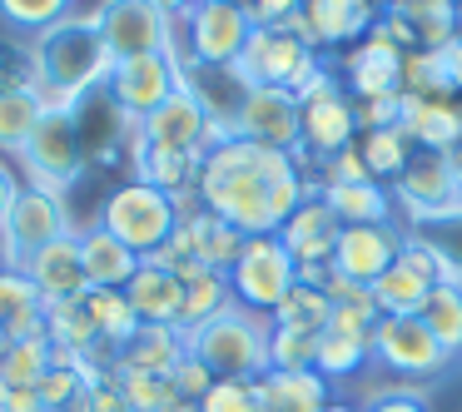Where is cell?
<instances>
[{
  "label": "cell",
  "mask_w": 462,
  "mask_h": 412,
  "mask_svg": "<svg viewBox=\"0 0 462 412\" xmlns=\"http://www.w3.org/2000/svg\"><path fill=\"white\" fill-rule=\"evenodd\" d=\"M199 204L209 214H219L224 224L259 239V233H279L289 224V214L299 209L309 194H319L299 169V154L263 150L249 140H224L219 150H209L199 160Z\"/></svg>",
  "instance_id": "obj_1"
},
{
  "label": "cell",
  "mask_w": 462,
  "mask_h": 412,
  "mask_svg": "<svg viewBox=\"0 0 462 412\" xmlns=\"http://www.w3.org/2000/svg\"><path fill=\"white\" fill-rule=\"evenodd\" d=\"M31 65H35L31 85H45V90H60V95H75V100H80L90 85L110 80L115 55L105 50V35H100V21H95V15H85V21H70V15H65L60 25H51V31L35 41Z\"/></svg>",
  "instance_id": "obj_2"
},
{
  "label": "cell",
  "mask_w": 462,
  "mask_h": 412,
  "mask_svg": "<svg viewBox=\"0 0 462 412\" xmlns=\"http://www.w3.org/2000/svg\"><path fill=\"white\" fill-rule=\"evenodd\" d=\"M269 333H273V318L234 303L204 328L184 333V343L214 378H263L269 372Z\"/></svg>",
  "instance_id": "obj_3"
},
{
  "label": "cell",
  "mask_w": 462,
  "mask_h": 412,
  "mask_svg": "<svg viewBox=\"0 0 462 412\" xmlns=\"http://www.w3.org/2000/svg\"><path fill=\"white\" fill-rule=\"evenodd\" d=\"M100 229H110L125 249L150 259V253L164 249V243L174 239V229H180V204H174V194L134 179V184H125V189H115L110 199H105Z\"/></svg>",
  "instance_id": "obj_4"
},
{
  "label": "cell",
  "mask_w": 462,
  "mask_h": 412,
  "mask_svg": "<svg viewBox=\"0 0 462 412\" xmlns=\"http://www.w3.org/2000/svg\"><path fill=\"white\" fill-rule=\"evenodd\" d=\"M293 283H299V263L283 249L279 233L244 239L239 259H234V269H229V288H234V303H239V308L269 318V313L293 293Z\"/></svg>",
  "instance_id": "obj_5"
},
{
  "label": "cell",
  "mask_w": 462,
  "mask_h": 412,
  "mask_svg": "<svg viewBox=\"0 0 462 412\" xmlns=\"http://www.w3.org/2000/svg\"><path fill=\"white\" fill-rule=\"evenodd\" d=\"M234 70H239V80L249 85V90L273 85V90L299 95L303 85L323 70V55L309 50V45H303L299 35H289V31H254Z\"/></svg>",
  "instance_id": "obj_6"
},
{
  "label": "cell",
  "mask_w": 462,
  "mask_h": 412,
  "mask_svg": "<svg viewBox=\"0 0 462 412\" xmlns=\"http://www.w3.org/2000/svg\"><path fill=\"white\" fill-rule=\"evenodd\" d=\"M373 362L408 382L442 378L452 368V358L442 352V343L428 333L422 318H378V328H373Z\"/></svg>",
  "instance_id": "obj_7"
},
{
  "label": "cell",
  "mask_w": 462,
  "mask_h": 412,
  "mask_svg": "<svg viewBox=\"0 0 462 412\" xmlns=\"http://www.w3.org/2000/svg\"><path fill=\"white\" fill-rule=\"evenodd\" d=\"M442 283V263L418 233L402 229V253L378 283H373V303H378V318H418L428 293Z\"/></svg>",
  "instance_id": "obj_8"
},
{
  "label": "cell",
  "mask_w": 462,
  "mask_h": 412,
  "mask_svg": "<svg viewBox=\"0 0 462 412\" xmlns=\"http://www.w3.org/2000/svg\"><path fill=\"white\" fill-rule=\"evenodd\" d=\"M184 31H189V65H204V70H229V65H239L244 45H249L254 21H249L244 5L199 0V5L184 15Z\"/></svg>",
  "instance_id": "obj_9"
},
{
  "label": "cell",
  "mask_w": 462,
  "mask_h": 412,
  "mask_svg": "<svg viewBox=\"0 0 462 412\" xmlns=\"http://www.w3.org/2000/svg\"><path fill=\"white\" fill-rule=\"evenodd\" d=\"M184 85L180 65L170 60V55H134V60H115L110 80H105V90H110V100L120 105L125 114H130L134 124H144L154 110H160L164 100H170L174 90Z\"/></svg>",
  "instance_id": "obj_10"
},
{
  "label": "cell",
  "mask_w": 462,
  "mask_h": 412,
  "mask_svg": "<svg viewBox=\"0 0 462 412\" xmlns=\"http://www.w3.org/2000/svg\"><path fill=\"white\" fill-rule=\"evenodd\" d=\"M303 110L289 90H273V85H259V90L244 95L239 114H234V134L249 144H263V150H283L299 154L303 150Z\"/></svg>",
  "instance_id": "obj_11"
},
{
  "label": "cell",
  "mask_w": 462,
  "mask_h": 412,
  "mask_svg": "<svg viewBox=\"0 0 462 412\" xmlns=\"http://www.w3.org/2000/svg\"><path fill=\"white\" fill-rule=\"evenodd\" d=\"M105 35V50L115 60H134V55H160L170 50L174 21L160 15L150 0H105V11H95Z\"/></svg>",
  "instance_id": "obj_12"
},
{
  "label": "cell",
  "mask_w": 462,
  "mask_h": 412,
  "mask_svg": "<svg viewBox=\"0 0 462 412\" xmlns=\"http://www.w3.org/2000/svg\"><path fill=\"white\" fill-rule=\"evenodd\" d=\"M65 209H60V194H45L35 189V184H25L21 194H15L11 214H5V229H0V239H5V259H11V269H21L31 253H41L45 243L65 239Z\"/></svg>",
  "instance_id": "obj_13"
},
{
  "label": "cell",
  "mask_w": 462,
  "mask_h": 412,
  "mask_svg": "<svg viewBox=\"0 0 462 412\" xmlns=\"http://www.w3.org/2000/svg\"><path fill=\"white\" fill-rule=\"evenodd\" d=\"M31 184L45 194H65V184L80 174V130H75V114H45L41 130L31 134V144L21 150Z\"/></svg>",
  "instance_id": "obj_14"
},
{
  "label": "cell",
  "mask_w": 462,
  "mask_h": 412,
  "mask_svg": "<svg viewBox=\"0 0 462 412\" xmlns=\"http://www.w3.org/2000/svg\"><path fill=\"white\" fill-rule=\"evenodd\" d=\"M209 130H214V114L199 105V95L189 85L170 95L150 120L140 124V140L154 144V150H180V154H209Z\"/></svg>",
  "instance_id": "obj_15"
},
{
  "label": "cell",
  "mask_w": 462,
  "mask_h": 412,
  "mask_svg": "<svg viewBox=\"0 0 462 412\" xmlns=\"http://www.w3.org/2000/svg\"><path fill=\"white\" fill-rule=\"evenodd\" d=\"M398 253H402V229L398 224H348V229L338 233L333 269H338L343 279L373 288V283L398 263Z\"/></svg>",
  "instance_id": "obj_16"
},
{
  "label": "cell",
  "mask_w": 462,
  "mask_h": 412,
  "mask_svg": "<svg viewBox=\"0 0 462 412\" xmlns=\"http://www.w3.org/2000/svg\"><path fill=\"white\" fill-rule=\"evenodd\" d=\"M402 55L388 35L373 25L368 35L358 41V50H348L343 60V80H348L353 100H378V95H398L402 90Z\"/></svg>",
  "instance_id": "obj_17"
},
{
  "label": "cell",
  "mask_w": 462,
  "mask_h": 412,
  "mask_svg": "<svg viewBox=\"0 0 462 412\" xmlns=\"http://www.w3.org/2000/svg\"><path fill=\"white\" fill-rule=\"evenodd\" d=\"M21 273L35 283L45 308L90 293V279H85V263H80V239H75V233H65V239L45 243L41 253H31V259L21 263Z\"/></svg>",
  "instance_id": "obj_18"
},
{
  "label": "cell",
  "mask_w": 462,
  "mask_h": 412,
  "mask_svg": "<svg viewBox=\"0 0 462 412\" xmlns=\"http://www.w3.org/2000/svg\"><path fill=\"white\" fill-rule=\"evenodd\" d=\"M338 233H343L338 214L323 204V194H309V199L289 214V224L279 229V239H283V249L293 253L299 269H319V263H333V253H338Z\"/></svg>",
  "instance_id": "obj_19"
},
{
  "label": "cell",
  "mask_w": 462,
  "mask_h": 412,
  "mask_svg": "<svg viewBox=\"0 0 462 412\" xmlns=\"http://www.w3.org/2000/svg\"><path fill=\"white\" fill-rule=\"evenodd\" d=\"M402 114L398 130L412 140V150H432L448 154L462 144V95H448V100H428V95H398Z\"/></svg>",
  "instance_id": "obj_20"
},
{
  "label": "cell",
  "mask_w": 462,
  "mask_h": 412,
  "mask_svg": "<svg viewBox=\"0 0 462 412\" xmlns=\"http://www.w3.org/2000/svg\"><path fill=\"white\" fill-rule=\"evenodd\" d=\"M174 243H180L184 259L204 263V269H214V273H229L234 259H239V249H244V233L234 229V224H224L219 214L194 209V214H180Z\"/></svg>",
  "instance_id": "obj_21"
},
{
  "label": "cell",
  "mask_w": 462,
  "mask_h": 412,
  "mask_svg": "<svg viewBox=\"0 0 462 412\" xmlns=\"http://www.w3.org/2000/svg\"><path fill=\"white\" fill-rule=\"evenodd\" d=\"M303 154L313 160H333L338 150H348L358 140V114H353V95L348 90H333L323 100L303 105Z\"/></svg>",
  "instance_id": "obj_22"
},
{
  "label": "cell",
  "mask_w": 462,
  "mask_h": 412,
  "mask_svg": "<svg viewBox=\"0 0 462 412\" xmlns=\"http://www.w3.org/2000/svg\"><path fill=\"white\" fill-rule=\"evenodd\" d=\"M125 298L140 313V323H154V328H180L184 318V279L170 269H154V263H140Z\"/></svg>",
  "instance_id": "obj_23"
},
{
  "label": "cell",
  "mask_w": 462,
  "mask_h": 412,
  "mask_svg": "<svg viewBox=\"0 0 462 412\" xmlns=\"http://www.w3.org/2000/svg\"><path fill=\"white\" fill-rule=\"evenodd\" d=\"M309 15L313 45H353L378 25V0H309L303 5Z\"/></svg>",
  "instance_id": "obj_24"
},
{
  "label": "cell",
  "mask_w": 462,
  "mask_h": 412,
  "mask_svg": "<svg viewBox=\"0 0 462 412\" xmlns=\"http://www.w3.org/2000/svg\"><path fill=\"white\" fill-rule=\"evenodd\" d=\"M80 263H85V279H90V288H130V279L140 273V253L125 249L120 239H115L110 229H85L80 233Z\"/></svg>",
  "instance_id": "obj_25"
},
{
  "label": "cell",
  "mask_w": 462,
  "mask_h": 412,
  "mask_svg": "<svg viewBox=\"0 0 462 412\" xmlns=\"http://www.w3.org/2000/svg\"><path fill=\"white\" fill-rule=\"evenodd\" d=\"M328 378H319L313 368L259 378V412H328Z\"/></svg>",
  "instance_id": "obj_26"
},
{
  "label": "cell",
  "mask_w": 462,
  "mask_h": 412,
  "mask_svg": "<svg viewBox=\"0 0 462 412\" xmlns=\"http://www.w3.org/2000/svg\"><path fill=\"white\" fill-rule=\"evenodd\" d=\"M383 15H398L418 50H442L448 41H457V0H388Z\"/></svg>",
  "instance_id": "obj_27"
},
{
  "label": "cell",
  "mask_w": 462,
  "mask_h": 412,
  "mask_svg": "<svg viewBox=\"0 0 462 412\" xmlns=\"http://www.w3.org/2000/svg\"><path fill=\"white\" fill-rule=\"evenodd\" d=\"M180 279H184V318H180V333H194V328H204L209 318H219L224 308H234L229 273H214V269H204V263H184Z\"/></svg>",
  "instance_id": "obj_28"
},
{
  "label": "cell",
  "mask_w": 462,
  "mask_h": 412,
  "mask_svg": "<svg viewBox=\"0 0 462 412\" xmlns=\"http://www.w3.org/2000/svg\"><path fill=\"white\" fill-rule=\"evenodd\" d=\"M134 169H140V184H154L164 194H189L199 184V154H180V150H154V144L140 140V124H134Z\"/></svg>",
  "instance_id": "obj_29"
},
{
  "label": "cell",
  "mask_w": 462,
  "mask_h": 412,
  "mask_svg": "<svg viewBox=\"0 0 462 412\" xmlns=\"http://www.w3.org/2000/svg\"><path fill=\"white\" fill-rule=\"evenodd\" d=\"M323 204L338 214V224H393L398 204H393V189L378 179H363V184H333V189H319Z\"/></svg>",
  "instance_id": "obj_30"
},
{
  "label": "cell",
  "mask_w": 462,
  "mask_h": 412,
  "mask_svg": "<svg viewBox=\"0 0 462 412\" xmlns=\"http://www.w3.org/2000/svg\"><path fill=\"white\" fill-rule=\"evenodd\" d=\"M184 352H189V343H184V333H180V328H154V323H144V328L120 348V368L160 372V378H170V372L180 368Z\"/></svg>",
  "instance_id": "obj_31"
},
{
  "label": "cell",
  "mask_w": 462,
  "mask_h": 412,
  "mask_svg": "<svg viewBox=\"0 0 462 412\" xmlns=\"http://www.w3.org/2000/svg\"><path fill=\"white\" fill-rule=\"evenodd\" d=\"M45 105L31 85H0V150L21 154L31 144V134L41 130Z\"/></svg>",
  "instance_id": "obj_32"
},
{
  "label": "cell",
  "mask_w": 462,
  "mask_h": 412,
  "mask_svg": "<svg viewBox=\"0 0 462 412\" xmlns=\"http://www.w3.org/2000/svg\"><path fill=\"white\" fill-rule=\"evenodd\" d=\"M418 318L428 323V333L442 343L448 358H462V283L457 279H442L438 288L428 293Z\"/></svg>",
  "instance_id": "obj_33"
},
{
  "label": "cell",
  "mask_w": 462,
  "mask_h": 412,
  "mask_svg": "<svg viewBox=\"0 0 462 412\" xmlns=\"http://www.w3.org/2000/svg\"><path fill=\"white\" fill-rule=\"evenodd\" d=\"M358 154H363V164H368L373 179L393 189V179L408 169V160H412L418 150H412V140L398 130V124H393V130H363V134H358Z\"/></svg>",
  "instance_id": "obj_34"
},
{
  "label": "cell",
  "mask_w": 462,
  "mask_h": 412,
  "mask_svg": "<svg viewBox=\"0 0 462 412\" xmlns=\"http://www.w3.org/2000/svg\"><path fill=\"white\" fill-rule=\"evenodd\" d=\"M85 308H90L95 328H100V343H110V348H125V343L144 328L140 313L125 298V288H90L85 293Z\"/></svg>",
  "instance_id": "obj_35"
},
{
  "label": "cell",
  "mask_w": 462,
  "mask_h": 412,
  "mask_svg": "<svg viewBox=\"0 0 462 412\" xmlns=\"http://www.w3.org/2000/svg\"><path fill=\"white\" fill-rule=\"evenodd\" d=\"M55 343L51 333L45 338H15L0 358V388H41V378L51 372Z\"/></svg>",
  "instance_id": "obj_36"
},
{
  "label": "cell",
  "mask_w": 462,
  "mask_h": 412,
  "mask_svg": "<svg viewBox=\"0 0 462 412\" xmlns=\"http://www.w3.org/2000/svg\"><path fill=\"white\" fill-rule=\"evenodd\" d=\"M45 333H51L55 348H70V352H95L100 348V328H95L85 298L51 303V308H45Z\"/></svg>",
  "instance_id": "obj_37"
},
{
  "label": "cell",
  "mask_w": 462,
  "mask_h": 412,
  "mask_svg": "<svg viewBox=\"0 0 462 412\" xmlns=\"http://www.w3.org/2000/svg\"><path fill=\"white\" fill-rule=\"evenodd\" d=\"M328 313H333L328 293L309 288V283H293V293L269 313V318H273V328H293V333H313V338H319V333L328 328Z\"/></svg>",
  "instance_id": "obj_38"
},
{
  "label": "cell",
  "mask_w": 462,
  "mask_h": 412,
  "mask_svg": "<svg viewBox=\"0 0 462 412\" xmlns=\"http://www.w3.org/2000/svg\"><path fill=\"white\" fill-rule=\"evenodd\" d=\"M373 358L368 338H343V333H319V352H313V372L319 378H353L363 372V362Z\"/></svg>",
  "instance_id": "obj_39"
},
{
  "label": "cell",
  "mask_w": 462,
  "mask_h": 412,
  "mask_svg": "<svg viewBox=\"0 0 462 412\" xmlns=\"http://www.w3.org/2000/svg\"><path fill=\"white\" fill-rule=\"evenodd\" d=\"M41 293H35V283L25 279L21 269H0V328L11 333L21 318H31V313H41Z\"/></svg>",
  "instance_id": "obj_40"
},
{
  "label": "cell",
  "mask_w": 462,
  "mask_h": 412,
  "mask_svg": "<svg viewBox=\"0 0 462 412\" xmlns=\"http://www.w3.org/2000/svg\"><path fill=\"white\" fill-rule=\"evenodd\" d=\"M65 11H70V0H0V21L15 25V31H35V35L60 25Z\"/></svg>",
  "instance_id": "obj_41"
},
{
  "label": "cell",
  "mask_w": 462,
  "mask_h": 412,
  "mask_svg": "<svg viewBox=\"0 0 462 412\" xmlns=\"http://www.w3.org/2000/svg\"><path fill=\"white\" fill-rule=\"evenodd\" d=\"M313 352H319L313 333H293V328L269 333V372H303L313 368Z\"/></svg>",
  "instance_id": "obj_42"
},
{
  "label": "cell",
  "mask_w": 462,
  "mask_h": 412,
  "mask_svg": "<svg viewBox=\"0 0 462 412\" xmlns=\"http://www.w3.org/2000/svg\"><path fill=\"white\" fill-rule=\"evenodd\" d=\"M199 412H259V378H214Z\"/></svg>",
  "instance_id": "obj_43"
},
{
  "label": "cell",
  "mask_w": 462,
  "mask_h": 412,
  "mask_svg": "<svg viewBox=\"0 0 462 412\" xmlns=\"http://www.w3.org/2000/svg\"><path fill=\"white\" fill-rule=\"evenodd\" d=\"M319 164H323L319 189H333V184H363V179H373V174H368V164H363V154H358V140H353L348 150H338L333 160H319Z\"/></svg>",
  "instance_id": "obj_44"
},
{
  "label": "cell",
  "mask_w": 462,
  "mask_h": 412,
  "mask_svg": "<svg viewBox=\"0 0 462 412\" xmlns=\"http://www.w3.org/2000/svg\"><path fill=\"white\" fill-rule=\"evenodd\" d=\"M170 382H174V392H180L184 402H194V407H199V398L214 388V372L204 368V362L194 358V352H184V358H180V368L170 372Z\"/></svg>",
  "instance_id": "obj_45"
},
{
  "label": "cell",
  "mask_w": 462,
  "mask_h": 412,
  "mask_svg": "<svg viewBox=\"0 0 462 412\" xmlns=\"http://www.w3.org/2000/svg\"><path fill=\"white\" fill-rule=\"evenodd\" d=\"M353 114H358V134L363 130H393L402 105H398V95H378V100H353Z\"/></svg>",
  "instance_id": "obj_46"
},
{
  "label": "cell",
  "mask_w": 462,
  "mask_h": 412,
  "mask_svg": "<svg viewBox=\"0 0 462 412\" xmlns=\"http://www.w3.org/2000/svg\"><path fill=\"white\" fill-rule=\"evenodd\" d=\"M303 5H309V0H249L244 11H249L254 31H279V25H289Z\"/></svg>",
  "instance_id": "obj_47"
},
{
  "label": "cell",
  "mask_w": 462,
  "mask_h": 412,
  "mask_svg": "<svg viewBox=\"0 0 462 412\" xmlns=\"http://www.w3.org/2000/svg\"><path fill=\"white\" fill-rule=\"evenodd\" d=\"M363 412H428V398L412 388H388V392H373L363 402Z\"/></svg>",
  "instance_id": "obj_48"
},
{
  "label": "cell",
  "mask_w": 462,
  "mask_h": 412,
  "mask_svg": "<svg viewBox=\"0 0 462 412\" xmlns=\"http://www.w3.org/2000/svg\"><path fill=\"white\" fill-rule=\"evenodd\" d=\"M15 194H21V184H15V174L5 169V164H0V229H5V214H11Z\"/></svg>",
  "instance_id": "obj_49"
},
{
  "label": "cell",
  "mask_w": 462,
  "mask_h": 412,
  "mask_svg": "<svg viewBox=\"0 0 462 412\" xmlns=\"http://www.w3.org/2000/svg\"><path fill=\"white\" fill-rule=\"evenodd\" d=\"M150 5H154L160 15H170V21H180V15H189L199 0H150Z\"/></svg>",
  "instance_id": "obj_50"
},
{
  "label": "cell",
  "mask_w": 462,
  "mask_h": 412,
  "mask_svg": "<svg viewBox=\"0 0 462 412\" xmlns=\"http://www.w3.org/2000/svg\"><path fill=\"white\" fill-rule=\"evenodd\" d=\"M448 169H452V184H457V194H462V144L448 150Z\"/></svg>",
  "instance_id": "obj_51"
},
{
  "label": "cell",
  "mask_w": 462,
  "mask_h": 412,
  "mask_svg": "<svg viewBox=\"0 0 462 412\" xmlns=\"http://www.w3.org/2000/svg\"><path fill=\"white\" fill-rule=\"evenodd\" d=\"M5 348H11V333L0 328V358H5Z\"/></svg>",
  "instance_id": "obj_52"
},
{
  "label": "cell",
  "mask_w": 462,
  "mask_h": 412,
  "mask_svg": "<svg viewBox=\"0 0 462 412\" xmlns=\"http://www.w3.org/2000/svg\"><path fill=\"white\" fill-rule=\"evenodd\" d=\"M457 41H462V0H457Z\"/></svg>",
  "instance_id": "obj_53"
},
{
  "label": "cell",
  "mask_w": 462,
  "mask_h": 412,
  "mask_svg": "<svg viewBox=\"0 0 462 412\" xmlns=\"http://www.w3.org/2000/svg\"><path fill=\"white\" fill-rule=\"evenodd\" d=\"M224 5H249V0H224Z\"/></svg>",
  "instance_id": "obj_54"
}]
</instances>
